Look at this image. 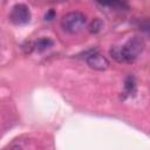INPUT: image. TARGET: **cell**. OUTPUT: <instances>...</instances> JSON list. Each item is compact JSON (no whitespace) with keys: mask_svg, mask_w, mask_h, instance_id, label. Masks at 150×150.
<instances>
[{"mask_svg":"<svg viewBox=\"0 0 150 150\" xmlns=\"http://www.w3.org/2000/svg\"><path fill=\"white\" fill-rule=\"evenodd\" d=\"M98 4L102 6H109V7H121L123 6L124 0H97Z\"/></svg>","mask_w":150,"mask_h":150,"instance_id":"ba28073f","label":"cell"},{"mask_svg":"<svg viewBox=\"0 0 150 150\" xmlns=\"http://www.w3.org/2000/svg\"><path fill=\"white\" fill-rule=\"evenodd\" d=\"M86 22H87L86 15L83 13H81V12H70V13H67L61 19V26H62V28L66 32L70 33V34H76V33L81 32L84 28Z\"/></svg>","mask_w":150,"mask_h":150,"instance_id":"6da1fadb","label":"cell"},{"mask_svg":"<svg viewBox=\"0 0 150 150\" xmlns=\"http://www.w3.org/2000/svg\"><path fill=\"white\" fill-rule=\"evenodd\" d=\"M102 27H103V22L98 19V18H96V19H94L91 22H90V25H89V32L91 33V34H96V33H98L101 29H102Z\"/></svg>","mask_w":150,"mask_h":150,"instance_id":"8992f818","label":"cell"},{"mask_svg":"<svg viewBox=\"0 0 150 150\" xmlns=\"http://www.w3.org/2000/svg\"><path fill=\"white\" fill-rule=\"evenodd\" d=\"M54 16H55V12L53 11V9H49L47 13H46V15H45V20H53L54 19Z\"/></svg>","mask_w":150,"mask_h":150,"instance_id":"9c48e42d","label":"cell"},{"mask_svg":"<svg viewBox=\"0 0 150 150\" xmlns=\"http://www.w3.org/2000/svg\"><path fill=\"white\" fill-rule=\"evenodd\" d=\"M30 11L25 4H16L12 7V11L9 13L11 21L16 26L26 25L30 21Z\"/></svg>","mask_w":150,"mask_h":150,"instance_id":"3957f363","label":"cell"},{"mask_svg":"<svg viewBox=\"0 0 150 150\" xmlns=\"http://www.w3.org/2000/svg\"><path fill=\"white\" fill-rule=\"evenodd\" d=\"M87 63L89 67L96 70H105L109 67V61L107 60L105 56H103L98 52H93L89 55H87Z\"/></svg>","mask_w":150,"mask_h":150,"instance_id":"277c9868","label":"cell"},{"mask_svg":"<svg viewBox=\"0 0 150 150\" xmlns=\"http://www.w3.org/2000/svg\"><path fill=\"white\" fill-rule=\"evenodd\" d=\"M134 91H135V80L132 76H128L124 82V94L130 95Z\"/></svg>","mask_w":150,"mask_h":150,"instance_id":"52a82bcc","label":"cell"},{"mask_svg":"<svg viewBox=\"0 0 150 150\" xmlns=\"http://www.w3.org/2000/svg\"><path fill=\"white\" fill-rule=\"evenodd\" d=\"M144 49V41L142 38L139 36H134L131 39H129L122 47H121V52H122V57L123 61H134Z\"/></svg>","mask_w":150,"mask_h":150,"instance_id":"7a4b0ae2","label":"cell"},{"mask_svg":"<svg viewBox=\"0 0 150 150\" xmlns=\"http://www.w3.org/2000/svg\"><path fill=\"white\" fill-rule=\"evenodd\" d=\"M52 46H53V41H52L49 38H41V39H39V40L36 41V43H35V48H36L38 50H40V52L46 50L47 48H49V47H52Z\"/></svg>","mask_w":150,"mask_h":150,"instance_id":"5b68a950","label":"cell"}]
</instances>
